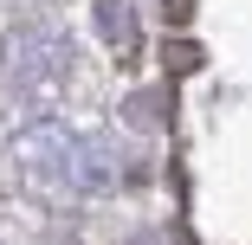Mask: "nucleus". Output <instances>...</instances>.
I'll list each match as a JSON object with an SVG mask.
<instances>
[{
    "instance_id": "3",
    "label": "nucleus",
    "mask_w": 252,
    "mask_h": 245,
    "mask_svg": "<svg viewBox=\"0 0 252 245\" xmlns=\"http://www.w3.org/2000/svg\"><path fill=\"white\" fill-rule=\"evenodd\" d=\"M97 13H104V32H110V39L136 45V20H129V13H117V0H104V7H97Z\"/></svg>"
},
{
    "instance_id": "2",
    "label": "nucleus",
    "mask_w": 252,
    "mask_h": 245,
    "mask_svg": "<svg viewBox=\"0 0 252 245\" xmlns=\"http://www.w3.org/2000/svg\"><path fill=\"white\" fill-rule=\"evenodd\" d=\"M65 78H71V52H65L59 32H45V26L13 32V45H7V84H13L20 104L52 110L59 97H65Z\"/></svg>"
},
{
    "instance_id": "1",
    "label": "nucleus",
    "mask_w": 252,
    "mask_h": 245,
    "mask_svg": "<svg viewBox=\"0 0 252 245\" xmlns=\"http://www.w3.org/2000/svg\"><path fill=\"white\" fill-rule=\"evenodd\" d=\"M20 162L39 187H52V193H104L117 181L110 155L97 149V142L71 136V129H32L20 142Z\"/></svg>"
}]
</instances>
